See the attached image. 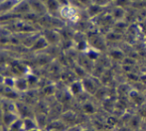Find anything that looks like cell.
Here are the masks:
<instances>
[{
	"mask_svg": "<svg viewBox=\"0 0 146 131\" xmlns=\"http://www.w3.org/2000/svg\"><path fill=\"white\" fill-rule=\"evenodd\" d=\"M1 108H2V106H1V103H0V119H1V116H2V114H1Z\"/></svg>",
	"mask_w": 146,
	"mask_h": 131,
	"instance_id": "obj_1",
	"label": "cell"
},
{
	"mask_svg": "<svg viewBox=\"0 0 146 131\" xmlns=\"http://www.w3.org/2000/svg\"><path fill=\"white\" fill-rule=\"evenodd\" d=\"M0 127H1V123H0Z\"/></svg>",
	"mask_w": 146,
	"mask_h": 131,
	"instance_id": "obj_2",
	"label": "cell"
}]
</instances>
